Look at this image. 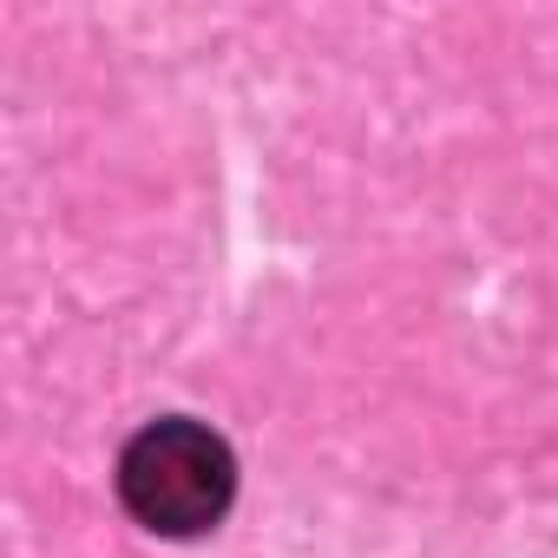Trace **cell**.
I'll use <instances>...</instances> for the list:
<instances>
[{
    "instance_id": "obj_1",
    "label": "cell",
    "mask_w": 558,
    "mask_h": 558,
    "mask_svg": "<svg viewBox=\"0 0 558 558\" xmlns=\"http://www.w3.org/2000/svg\"><path fill=\"white\" fill-rule=\"evenodd\" d=\"M236 499V453L217 427L191 414H165L138 427L119 453V506L158 538L210 532Z\"/></svg>"
}]
</instances>
